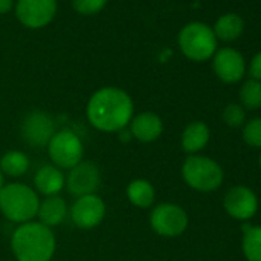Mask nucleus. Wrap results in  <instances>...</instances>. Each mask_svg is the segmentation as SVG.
Wrapping results in <instances>:
<instances>
[{"label": "nucleus", "mask_w": 261, "mask_h": 261, "mask_svg": "<svg viewBox=\"0 0 261 261\" xmlns=\"http://www.w3.org/2000/svg\"><path fill=\"white\" fill-rule=\"evenodd\" d=\"M86 117L89 124L100 133H121L134 117V101L124 89L105 86L89 97Z\"/></svg>", "instance_id": "nucleus-1"}, {"label": "nucleus", "mask_w": 261, "mask_h": 261, "mask_svg": "<svg viewBox=\"0 0 261 261\" xmlns=\"http://www.w3.org/2000/svg\"><path fill=\"white\" fill-rule=\"evenodd\" d=\"M10 244L16 261H53L57 250L53 229L36 220L19 224Z\"/></svg>", "instance_id": "nucleus-2"}, {"label": "nucleus", "mask_w": 261, "mask_h": 261, "mask_svg": "<svg viewBox=\"0 0 261 261\" xmlns=\"http://www.w3.org/2000/svg\"><path fill=\"white\" fill-rule=\"evenodd\" d=\"M39 204V194L25 183H7L0 191V212L8 221L16 223L17 226L34 221Z\"/></svg>", "instance_id": "nucleus-3"}, {"label": "nucleus", "mask_w": 261, "mask_h": 261, "mask_svg": "<svg viewBox=\"0 0 261 261\" xmlns=\"http://www.w3.org/2000/svg\"><path fill=\"white\" fill-rule=\"evenodd\" d=\"M217 37L212 28L203 22H191L178 33V46L183 56L192 62H206L217 51Z\"/></svg>", "instance_id": "nucleus-4"}, {"label": "nucleus", "mask_w": 261, "mask_h": 261, "mask_svg": "<svg viewBox=\"0 0 261 261\" xmlns=\"http://www.w3.org/2000/svg\"><path fill=\"white\" fill-rule=\"evenodd\" d=\"M181 177L191 189L212 192L221 186L224 174L215 160L204 155H191L181 166Z\"/></svg>", "instance_id": "nucleus-5"}, {"label": "nucleus", "mask_w": 261, "mask_h": 261, "mask_svg": "<svg viewBox=\"0 0 261 261\" xmlns=\"http://www.w3.org/2000/svg\"><path fill=\"white\" fill-rule=\"evenodd\" d=\"M48 155L51 159V165L57 166L59 169H72L83 160L85 146L82 139L71 129L56 130V134L49 140Z\"/></svg>", "instance_id": "nucleus-6"}, {"label": "nucleus", "mask_w": 261, "mask_h": 261, "mask_svg": "<svg viewBox=\"0 0 261 261\" xmlns=\"http://www.w3.org/2000/svg\"><path fill=\"white\" fill-rule=\"evenodd\" d=\"M149 224L157 235L175 238L188 229L189 217L186 211L175 203H160L151 211Z\"/></svg>", "instance_id": "nucleus-7"}, {"label": "nucleus", "mask_w": 261, "mask_h": 261, "mask_svg": "<svg viewBox=\"0 0 261 261\" xmlns=\"http://www.w3.org/2000/svg\"><path fill=\"white\" fill-rule=\"evenodd\" d=\"M20 133L23 140L33 148H46L56 134V124L45 111H31L22 121Z\"/></svg>", "instance_id": "nucleus-8"}, {"label": "nucleus", "mask_w": 261, "mask_h": 261, "mask_svg": "<svg viewBox=\"0 0 261 261\" xmlns=\"http://www.w3.org/2000/svg\"><path fill=\"white\" fill-rule=\"evenodd\" d=\"M57 13V0H17L16 16L19 22L31 30L49 25Z\"/></svg>", "instance_id": "nucleus-9"}, {"label": "nucleus", "mask_w": 261, "mask_h": 261, "mask_svg": "<svg viewBox=\"0 0 261 261\" xmlns=\"http://www.w3.org/2000/svg\"><path fill=\"white\" fill-rule=\"evenodd\" d=\"M72 223L80 229H94L101 224L106 215V204L97 194L75 198L69 207Z\"/></svg>", "instance_id": "nucleus-10"}, {"label": "nucleus", "mask_w": 261, "mask_h": 261, "mask_svg": "<svg viewBox=\"0 0 261 261\" xmlns=\"http://www.w3.org/2000/svg\"><path fill=\"white\" fill-rule=\"evenodd\" d=\"M101 175L100 169L92 163L82 160L79 165H75L72 169H69L68 177L65 178V186L68 188L69 194L75 198L83 195L95 194L100 188Z\"/></svg>", "instance_id": "nucleus-11"}, {"label": "nucleus", "mask_w": 261, "mask_h": 261, "mask_svg": "<svg viewBox=\"0 0 261 261\" xmlns=\"http://www.w3.org/2000/svg\"><path fill=\"white\" fill-rule=\"evenodd\" d=\"M212 68L223 83H237L244 77L246 62L240 51L226 46L215 51L212 57Z\"/></svg>", "instance_id": "nucleus-12"}, {"label": "nucleus", "mask_w": 261, "mask_h": 261, "mask_svg": "<svg viewBox=\"0 0 261 261\" xmlns=\"http://www.w3.org/2000/svg\"><path fill=\"white\" fill-rule=\"evenodd\" d=\"M224 209L235 220H249L258 209L256 195L246 186H233L224 197Z\"/></svg>", "instance_id": "nucleus-13"}, {"label": "nucleus", "mask_w": 261, "mask_h": 261, "mask_svg": "<svg viewBox=\"0 0 261 261\" xmlns=\"http://www.w3.org/2000/svg\"><path fill=\"white\" fill-rule=\"evenodd\" d=\"M127 127L130 137L136 139L137 142L152 143L162 137L165 124L159 114L152 111H143L133 117Z\"/></svg>", "instance_id": "nucleus-14"}, {"label": "nucleus", "mask_w": 261, "mask_h": 261, "mask_svg": "<svg viewBox=\"0 0 261 261\" xmlns=\"http://www.w3.org/2000/svg\"><path fill=\"white\" fill-rule=\"evenodd\" d=\"M63 188H65L63 171L54 165H43L34 174V189L37 194L43 197L59 195Z\"/></svg>", "instance_id": "nucleus-15"}, {"label": "nucleus", "mask_w": 261, "mask_h": 261, "mask_svg": "<svg viewBox=\"0 0 261 261\" xmlns=\"http://www.w3.org/2000/svg\"><path fill=\"white\" fill-rule=\"evenodd\" d=\"M69 209L66 201L60 195H53V197H45L40 200L39 211H37V221L45 224L46 227H56L63 223L66 218Z\"/></svg>", "instance_id": "nucleus-16"}, {"label": "nucleus", "mask_w": 261, "mask_h": 261, "mask_svg": "<svg viewBox=\"0 0 261 261\" xmlns=\"http://www.w3.org/2000/svg\"><path fill=\"white\" fill-rule=\"evenodd\" d=\"M211 139V130L204 121L189 123L181 134V148L191 155H197L201 149L206 148Z\"/></svg>", "instance_id": "nucleus-17"}, {"label": "nucleus", "mask_w": 261, "mask_h": 261, "mask_svg": "<svg viewBox=\"0 0 261 261\" xmlns=\"http://www.w3.org/2000/svg\"><path fill=\"white\" fill-rule=\"evenodd\" d=\"M126 198L139 209H149L155 201V189L151 181L145 178H134L126 186Z\"/></svg>", "instance_id": "nucleus-18"}, {"label": "nucleus", "mask_w": 261, "mask_h": 261, "mask_svg": "<svg viewBox=\"0 0 261 261\" xmlns=\"http://www.w3.org/2000/svg\"><path fill=\"white\" fill-rule=\"evenodd\" d=\"M217 40L221 42H235L241 37L244 31V20L235 13H226L220 16L212 28Z\"/></svg>", "instance_id": "nucleus-19"}, {"label": "nucleus", "mask_w": 261, "mask_h": 261, "mask_svg": "<svg viewBox=\"0 0 261 261\" xmlns=\"http://www.w3.org/2000/svg\"><path fill=\"white\" fill-rule=\"evenodd\" d=\"M30 169V157L23 151H7L0 157V171L7 177L19 178Z\"/></svg>", "instance_id": "nucleus-20"}, {"label": "nucleus", "mask_w": 261, "mask_h": 261, "mask_svg": "<svg viewBox=\"0 0 261 261\" xmlns=\"http://www.w3.org/2000/svg\"><path fill=\"white\" fill-rule=\"evenodd\" d=\"M243 253L247 261H261V226L243 227Z\"/></svg>", "instance_id": "nucleus-21"}, {"label": "nucleus", "mask_w": 261, "mask_h": 261, "mask_svg": "<svg viewBox=\"0 0 261 261\" xmlns=\"http://www.w3.org/2000/svg\"><path fill=\"white\" fill-rule=\"evenodd\" d=\"M240 101L246 109L261 108V82L255 79L246 80L240 88Z\"/></svg>", "instance_id": "nucleus-22"}, {"label": "nucleus", "mask_w": 261, "mask_h": 261, "mask_svg": "<svg viewBox=\"0 0 261 261\" xmlns=\"http://www.w3.org/2000/svg\"><path fill=\"white\" fill-rule=\"evenodd\" d=\"M243 139L252 148H261V117L250 120L243 129Z\"/></svg>", "instance_id": "nucleus-23"}, {"label": "nucleus", "mask_w": 261, "mask_h": 261, "mask_svg": "<svg viewBox=\"0 0 261 261\" xmlns=\"http://www.w3.org/2000/svg\"><path fill=\"white\" fill-rule=\"evenodd\" d=\"M244 118H246V114L241 105L230 103L223 109V120L230 127H240L244 123Z\"/></svg>", "instance_id": "nucleus-24"}, {"label": "nucleus", "mask_w": 261, "mask_h": 261, "mask_svg": "<svg viewBox=\"0 0 261 261\" xmlns=\"http://www.w3.org/2000/svg\"><path fill=\"white\" fill-rule=\"evenodd\" d=\"M109 0H72V8L83 16H92L100 13Z\"/></svg>", "instance_id": "nucleus-25"}, {"label": "nucleus", "mask_w": 261, "mask_h": 261, "mask_svg": "<svg viewBox=\"0 0 261 261\" xmlns=\"http://www.w3.org/2000/svg\"><path fill=\"white\" fill-rule=\"evenodd\" d=\"M249 74L252 75V79L261 82V51L256 53L253 56V59L249 63Z\"/></svg>", "instance_id": "nucleus-26"}, {"label": "nucleus", "mask_w": 261, "mask_h": 261, "mask_svg": "<svg viewBox=\"0 0 261 261\" xmlns=\"http://www.w3.org/2000/svg\"><path fill=\"white\" fill-rule=\"evenodd\" d=\"M13 10V0H0V16Z\"/></svg>", "instance_id": "nucleus-27"}, {"label": "nucleus", "mask_w": 261, "mask_h": 261, "mask_svg": "<svg viewBox=\"0 0 261 261\" xmlns=\"http://www.w3.org/2000/svg\"><path fill=\"white\" fill-rule=\"evenodd\" d=\"M4 186H5V175L2 174V171H0V191H2Z\"/></svg>", "instance_id": "nucleus-28"}, {"label": "nucleus", "mask_w": 261, "mask_h": 261, "mask_svg": "<svg viewBox=\"0 0 261 261\" xmlns=\"http://www.w3.org/2000/svg\"><path fill=\"white\" fill-rule=\"evenodd\" d=\"M259 166H261V155H259Z\"/></svg>", "instance_id": "nucleus-29"}]
</instances>
